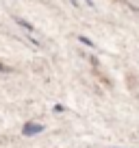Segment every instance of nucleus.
Masks as SVG:
<instances>
[{"label":"nucleus","mask_w":139,"mask_h":148,"mask_svg":"<svg viewBox=\"0 0 139 148\" xmlns=\"http://www.w3.org/2000/svg\"><path fill=\"white\" fill-rule=\"evenodd\" d=\"M44 131V124H37V122H28L26 126L22 129V135L24 137H31V135H37Z\"/></svg>","instance_id":"1"},{"label":"nucleus","mask_w":139,"mask_h":148,"mask_svg":"<svg viewBox=\"0 0 139 148\" xmlns=\"http://www.w3.org/2000/svg\"><path fill=\"white\" fill-rule=\"evenodd\" d=\"M18 24H20L22 28H26V31H35V28H33V24H28L26 20H20V18H18Z\"/></svg>","instance_id":"2"},{"label":"nucleus","mask_w":139,"mask_h":148,"mask_svg":"<svg viewBox=\"0 0 139 148\" xmlns=\"http://www.w3.org/2000/svg\"><path fill=\"white\" fill-rule=\"evenodd\" d=\"M78 39H80V42H83V44H87V46H93V44H91V42H89L87 37H83V35H78Z\"/></svg>","instance_id":"3"},{"label":"nucleus","mask_w":139,"mask_h":148,"mask_svg":"<svg viewBox=\"0 0 139 148\" xmlns=\"http://www.w3.org/2000/svg\"><path fill=\"white\" fill-rule=\"evenodd\" d=\"M70 2H72V5H74V7H78V0H70Z\"/></svg>","instance_id":"4"},{"label":"nucleus","mask_w":139,"mask_h":148,"mask_svg":"<svg viewBox=\"0 0 139 148\" xmlns=\"http://www.w3.org/2000/svg\"><path fill=\"white\" fill-rule=\"evenodd\" d=\"M5 70H7V68H5V65H2V63H0V72H5Z\"/></svg>","instance_id":"5"},{"label":"nucleus","mask_w":139,"mask_h":148,"mask_svg":"<svg viewBox=\"0 0 139 148\" xmlns=\"http://www.w3.org/2000/svg\"><path fill=\"white\" fill-rule=\"evenodd\" d=\"M133 9H135V11H137V13H139V7H133Z\"/></svg>","instance_id":"6"}]
</instances>
